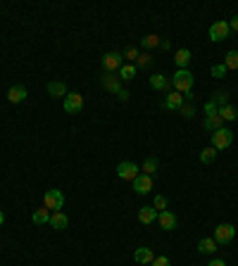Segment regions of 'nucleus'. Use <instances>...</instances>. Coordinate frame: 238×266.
<instances>
[{
    "instance_id": "f03ea898",
    "label": "nucleus",
    "mask_w": 238,
    "mask_h": 266,
    "mask_svg": "<svg viewBox=\"0 0 238 266\" xmlns=\"http://www.w3.org/2000/svg\"><path fill=\"white\" fill-rule=\"evenodd\" d=\"M100 64H103L105 74H114V71H119L122 67H124V55H122V53H114V50H112V53L103 55Z\"/></svg>"
},
{
    "instance_id": "4468645a",
    "label": "nucleus",
    "mask_w": 238,
    "mask_h": 266,
    "mask_svg": "<svg viewBox=\"0 0 238 266\" xmlns=\"http://www.w3.org/2000/svg\"><path fill=\"white\" fill-rule=\"evenodd\" d=\"M50 226H53L55 231H65V228L69 226L67 214H65V212H53V214H50Z\"/></svg>"
},
{
    "instance_id": "412c9836",
    "label": "nucleus",
    "mask_w": 238,
    "mask_h": 266,
    "mask_svg": "<svg viewBox=\"0 0 238 266\" xmlns=\"http://www.w3.org/2000/svg\"><path fill=\"white\" fill-rule=\"evenodd\" d=\"M217 114H219L224 122H236V119H238V109H236L234 105H224V107H219V112H217Z\"/></svg>"
},
{
    "instance_id": "9d476101",
    "label": "nucleus",
    "mask_w": 238,
    "mask_h": 266,
    "mask_svg": "<svg viewBox=\"0 0 238 266\" xmlns=\"http://www.w3.org/2000/svg\"><path fill=\"white\" fill-rule=\"evenodd\" d=\"M183 105H186V100H183V95L179 93V90H169L167 98H165V102H162L165 109H176V112H179Z\"/></svg>"
},
{
    "instance_id": "20e7f679",
    "label": "nucleus",
    "mask_w": 238,
    "mask_h": 266,
    "mask_svg": "<svg viewBox=\"0 0 238 266\" xmlns=\"http://www.w3.org/2000/svg\"><path fill=\"white\" fill-rule=\"evenodd\" d=\"M43 207L45 209H50V212H62V207H65V195H62V190H48L45 195H43Z\"/></svg>"
},
{
    "instance_id": "2eb2a0df",
    "label": "nucleus",
    "mask_w": 238,
    "mask_h": 266,
    "mask_svg": "<svg viewBox=\"0 0 238 266\" xmlns=\"http://www.w3.org/2000/svg\"><path fill=\"white\" fill-rule=\"evenodd\" d=\"M191 57H193V55H191L188 48H179V50L174 53V64H176L179 69H186V67H188V62H191Z\"/></svg>"
},
{
    "instance_id": "5701e85b",
    "label": "nucleus",
    "mask_w": 238,
    "mask_h": 266,
    "mask_svg": "<svg viewBox=\"0 0 238 266\" xmlns=\"http://www.w3.org/2000/svg\"><path fill=\"white\" fill-rule=\"evenodd\" d=\"M50 209H45V207H43V209H36V212H34V216H31V221H34V224H36V226H43V224H50Z\"/></svg>"
},
{
    "instance_id": "bb28decb",
    "label": "nucleus",
    "mask_w": 238,
    "mask_h": 266,
    "mask_svg": "<svg viewBox=\"0 0 238 266\" xmlns=\"http://www.w3.org/2000/svg\"><path fill=\"white\" fill-rule=\"evenodd\" d=\"M224 67H226V69H238V50H229V53H226Z\"/></svg>"
},
{
    "instance_id": "72a5a7b5",
    "label": "nucleus",
    "mask_w": 238,
    "mask_h": 266,
    "mask_svg": "<svg viewBox=\"0 0 238 266\" xmlns=\"http://www.w3.org/2000/svg\"><path fill=\"white\" fill-rule=\"evenodd\" d=\"M202 109H205V117H215V114L219 112V107L215 105L212 100H207V102H205V107H202Z\"/></svg>"
},
{
    "instance_id": "f257e3e1",
    "label": "nucleus",
    "mask_w": 238,
    "mask_h": 266,
    "mask_svg": "<svg viewBox=\"0 0 238 266\" xmlns=\"http://www.w3.org/2000/svg\"><path fill=\"white\" fill-rule=\"evenodd\" d=\"M169 83L174 86V90H179L181 95H186V93H191V90H193L195 76H193L188 69H176V74L172 76V81H169Z\"/></svg>"
},
{
    "instance_id": "c9c22d12",
    "label": "nucleus",
    "mask_w": 238,
    "mask_h": 266,
    "mask_svg": "<svg viewBox=\"0 0 238 266\" xmlns=\"http://www.w3.org/2000/svg\"><path fill=\"white\" fill-rule=\"evenodd\" d=\"M152 266H172V262H169V257H155Z\"/></svg>"
},
{
    "instance_id": "0eeeda50",
    "label": "nucleus",
    "mask_w": 238,
    "mask_h": 266,
    "mask_svg": "<svg viewBox=\"0 0 238 266\" xmlns=\"http://www.w3.org/2000/svg\"><path fill=\"white\" fill-rule=\"evenodd\" d=\"M131 183H133V193L136 195H148L152 190V176H148V174H138Z\"/></svg>"
},
{
    "instance_id": "2f4dec72",
    "label": "nucleus",
    "mask_w": 238,
    "mask_h": 266,
    "mask_svg": "<svg viewBox=\"0 0 238 266\" xmlns=\"http://www.w3.org/2000/svg\"><path fill=\"white\" fill-rule=\"evenodd\" d=\"M179 112H181L183 119H193V117H195V107L191 105V102H186V105H183Z\"/></svg>"
},
{
    "instance_id": "7c9ffc66",
    "label": "nucleus",
    "mask_w": 238,
    "mask_h": 266,
    "mask_svg": "<svg viewBox=\"0 0 238 266\" xmlns=\"http://www.w3.org/2000/svg\"><path fill=\"white\" fill-rule=\"evenodd\" d=\"M136 62H138V69H143V67H150V64H152V55H150V53H141Z\"/></svg>"
},
{
    "instance_id": "f3484780",
    "label": "nucleus",
    "mask_w": 238,
    "mask_h": 266,
    "mask_svg": "<svg viewBox=\"0 0 238 266\" xmlns=\"http://www.w3.org/2000/svg\"><path fill=\"white\" fill-rule=\"evenodd\" d=\"M157 209H155V207H141V209H138V221H141V224H152V221H157Z\"/></svg>"
},
{
    "instance_id": "c85d7f7f",
    "label": "nucleus",
    "mask_w": 238,
    "mask_h": 266,
    "mask_svg": "<svg viewBox=\"0 0 238 266\" xmlns=\"http://www.w3.org/2000/svg\"><path fill=\"white\" fill-rule=\"evenodd\" d=\"M141 45L148 48V50H150V48H157V45H160V38L155 34H150V36H146V38H141Z\"/></svg>"
},
{
    "instance_id": "ea45409f",
    "label": "nucleus",
    "mask_w": 238,
    "mask_h": 266,
    "mask_svg": "<svg viewBox=\"0 0 238 266\" xmlns=\"http://www.w3.org/2000/svg\"><path fill=\"white\" fill-rule=\"evenodd\" d=\"M160 48H162V50H169V48H172V43H169V41H160Z\"/></svg>"
},
{
    "instance_id": "6e6552de",
    "label": "nucleus",
    "mask_w": 238,
    "mask_h": 266,
    "mask_svg": "<svg viewBox=\"0 0 238 266\" xmlns=\"http://www.w3.org/2000/svg\"><path fill=\"white\" fill-rule=\"evenodd\" d=\"M81 107H84L81 93H67V98H65V112L67 114H76V112H81Z\"/></svg>"
},
{
    "instance_id": "a878e982",
    "label": "nucleus",
    "mask_w": 238,
    "mask_h": 266,
    "mask_svg": "<svg viewBox=\"0 0 238 266\" xmlns=\"http://www.w3.org/2000/svg\"><path fill=\"white\" fill-rule=\"evenodd\" d=\"M217 160V150L210 145V147H205V150H200V162L202 164H212V162Z\"/></svg>"
},
{
    "instance_id": "a19ab883",
    "label": "nucleus",
    "mask_w": 238,
    "mask_h": 266,
    "mask_svg": "<svg viewBox=\"0 0 238 266\" xmlns=\"http://www.w3.org/2000/svg\"><path fill=\"white\" fill-rule=\"evenodd\" d=\"M2 221H5V214L0 212V226H2Z\"/></svg>"
},
{
    "instance_id": "f8f14e48",
    "label": "nucleus",
    "mask_w": 238,
    "mask_h": 266,
    "mask_svg": "<svg viewBox=\"0 0 238 266\" xmlns=\"http://www.w3.org/2000/svg\"><path fill=\"white\" fill-rule=\"evenodd\" d=\"M100 81H103V88L110 90V93H114V95L122 90V79H119V76H114V74H103V76H100Z\"/></svg>"
},
{
    "instance_id": "b1692460",
    "label": "nucleus",
    "mask_w": 238,
    "mask_h": 266,
    "mask_svg": "<svg viewBox=\"0 0 238 266\" xmlns=\"http://www.w3.org/2000/svg\"><path fill=\"white\" fill-rule=\"evenodd\" d=\"M157 169H160V162H157V157H146V162H143V174H148V176H155L157 174Z\"/></svg>"
},
{
    "instance_id": "6ab92c4d",
    "label": "nucleus",
    "mask_w": 238,
    "mask_h": 266,
    "mask_svg": "<svg viewBox=\"0 0 238 266\" xmlns=\"http://www.w3.org/2000/svg\"><path fill=\"white\" fill-rule=\"evenodd\" d=\"M202 126L210 131V133H215V131H219V128H224V119H221L219 114H215V117H205V122H202Z\"/></svg>"
},
{
    "instance_id": "f704fd0d",
    "label": "nucleus",
    "mask_w": 238,
    "mask_h": 266,
    "mask_svg": "<svg viewBox=\"0 0 238 266\" xmlns=\"http://www.w3.org/2000/svg\"><path fill=\"white\" fill-rule=\"evenodd\" d=\"M122 55H124V60H138V55H141V53H138V48H133V45H131V48H127Z\"/></svg>"
},
{
    "instance_id": "7ed1b4c3",
    "label": "nucleus",
    "mask_w": 238,
    "mask_h": 266,
    "mask_svg": "<svg viewBox=\"0 0 238 266\" xmlns=\"http://www.w3.org/2000/svg\"><path fill=\"white\" fill-rule=\"evenodd\" d=\"M231 145H234V131H229L226 126L212 133V147H215V150H226V147H231Z\"/></svg>"
},
{
    "instance_id": "9b49d317",
    "label": "nucleus",
    "mask_w": 238,
    "mask_h": 266,
    "mask_svg": "<svg viewBox=\"0 0 238 266\" xmlns=\"http://www.w3.org/2000/svg\"><path fill=\"white\" fill-rule=\"evenodd\" d=\"M157 224H160V228L162 231H174L176 228V214L165 209V212L157 214Z\"/></svg>"
},
{
    "instance_id": "39448f33",
    "label": "nucleus",
    "mask_w": 238,
    "mask_h": 266,
    "mask_svg": "<svg viewBox=\"0 0 238 266\" xmlns=\"http://www.w3.org/2000/svg\"><path fill=\"white\" fill-rule=\"evenodd\" d=\"M234 238H236V226L234 224H219L215 228V243L217 245H229V243H234Z\"/></svg>"
},
{
    "instance_id": "a211bd4d",
    "label": "nucleus",
    "mask_w": 238,
    "mask_h": 266,
    "mask_svg": "<svg viewBox=\"0 0 238 266\" xmlns=\"http://www.w3.org/2000/svg\"><path fill=\"white\" fill-rule=\"evenodd\" d=\"M133 259H136L138 264H152L155 254H152V249L150 247H138L136 252H133Z\"/></svg>"
},
{
    "instance_id": "4be33fe9",
    "label": "nucleus",
    "mask_w": 238,
    "mask_h": 266,
    "mask_svg": "<svg viewBox=\"0 0 238 266\" xmlns=\"http://www.w3.org/2000/svg\"><path fill=\"white\" fill-rule=\"evenodd\" d=\"M215 249H217L215 238H202L200 243H198V252L200 254H215Z\"/></svg>"
},
{
    "instance_id": "58836bf2",
    "label": "nucleus",
    "mask_w": 238,
    "mask_h": 266,
    "mask_svg": "<svg viewBox=\"0 0 238 266\" xmlns=\"http://www.w3.org/2000/svg\"><path fill=\"white\" fill-rule=\"evenodd\" d=\"M207 266H226V262H224V259H212Z\"/></svg>"
},
{
    "instance_id": "e433bc0d",
    "label": "nucleus",
    "mask_w": 238,
    "mask_h": 266,
    "mask_svg": "<svg viewBox=\"0 0 238 266\" xmlns=\"http://www.w3.org/2000/svg\"><path fill=\"white\" fill-rule=\"evenodd\" d=\"M229 29H231V31H238V15L231 19V21H229Z\"/></svg>"
},
{
    "instance_id": "473e14b6",
    "label": "nucleus",
    "mask_w": 238,
    "mask_h": 266,
    "mask_svg": "<svg viewBox=\"0 0 238 266\" xmlns=\"http://www.w3.org/2000/svg\"><path fill=\"white\" fill-rule=\"evenodd\" d=\"M152 207H155L157 212H165V209H167V197L165 195H155V200H152Z\"/></svg>"
},
{
    "instance_id": "c756f323",
    "label": "nucleus",
    "mask_w": 238,
    "mask_h": 266,
    "mask_svg": "<svg viewBox=\"0 0 238 266\" xmlns=\"http://www.w3.org/2000/svg\"><path fill=\"white\" fill-rule=\"evenodd\" d=\"M226 67H224V62H219V64H212V69H210V74L215 76V79H224L226 76Z\"/></svg>"
},
{
    "instance_id": "ddd939ff",
    "label": "nucleus",
    "mask_w": 238,
    "mask_h": 266,
    "mask_svg": "<svg viewBox=\"0 0 238 266\" xmlns=\"http://www.w3.org/2000/svg\"><path fill=\"white\" fill-rule=\"evenodd\" d=\"M26 95H29V93H26V88H24L22 83H15L12 88L7 90V100H10V102H15V105H17V102H24V100H26Z\"/></svg>"
},
{
    "instance_id": "4c0bfd02",
    "label": "nucleus",
    "mask_w": 238,
    "mask_h": 266,
    "mask_svg": "<svg viewBox=\"0 0 238 266\" xmlns=\"http://www.w3.org/2000/svg\"><path fill=\"white\" fill-rule=\"evenodd\" d=\"M117 98H119V100H129V90H119V93H117Z\"/></svg>"
},
{
    "instance_id": "dca6fc26",
    "label": "nucleus",
    "mask_w": 238,
    "mask_h": 266,
    "mask_svg": "<svg viewBox=\"0 0 238 266\" xmlns=\"http://www.w3.org/2000/svg\"><path fill=\"white\" fill-rule=\"evenodd\" d=\"M48 95H50V98H55V100L67 98V86H65L62 81H50V83H48Z\"/></svg>"
},
{
    "instance_id": "393cba45",
    "label": "nucleus",
    "mask_w": 238,
    "mask_h": 266,
    "mask_svg": "<svg viewBox=\"0 0 238 266\" xmlns=\"http://www.w3.org/2000/svg\"><path fill=\"white\" fill-rule=\"evenodd\" d=\"M117 74H119V79H122V81H131V79L138 74V69H136V64H124V67L117 71Z\"/></svg>"
},
{
    "instance_id": "cd10ccee",
    "label": "nucleus",
    "mask_w": 238,
    "mask_h": 266,
    "mask_svg": "<svg viewBox=\"0 0 238 266\" xmlns=\"http://www.w3.org/2000/svg\"><path fill=\"white\" fill-rule=\"evenodd\" d=\"M210 100H212L217 107H224V105H229V93H226V90H217Z\"/></svg>"
},
{
    "instance_id": "1a4fd4ad",
    "label": "nucleus",
    "mask_w": 238,
    "mask_h": 266,
    "mask_svg": "<svg viewBox=\"0 0 238 266\" xmlns=\"http://www.w3.org/2000/svg\"><path fill=\"white\" fill-rule=\"evenodd\" d=\"M117 176L124 178V181H133V178L138 176V166L133 162H119L117 164Z\"/></svg>"
},
{
    "instance_id": "aec40b11",
    "label": "nucleus",
    "mask_w": 238,
    "mask_h": 266,
    "mask_svg": "<svg viewBox=\"0 0 238 266\" xmlns=\"http://www.w3.org/2000/svg\"><path fill=\"white\" fill-rule=\"evenodd\" d=\"M150 88L167 90V88H169V79H167V76H162V74H152V76H150Z\"/></svg>"
},
{
    "instance_id": "423d86ee",
    "label": "nucleus",
    "mask_w": 238,
    "mask_h": 266,
    "mask_svg": "<svg viewBox=\"0 0 238 266\" xmlns=\"http://www.w3.org/2000/svg\"><path fill=\"white\" fill-rule=\"evenodd\" d=\"M231 34V29H229V21H215L212 26H210V41H215V43H221V41H226Z\"/></svg>"
}]
</instances>
